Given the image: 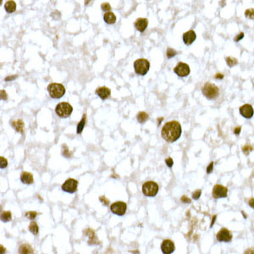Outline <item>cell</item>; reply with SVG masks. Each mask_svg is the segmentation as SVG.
<instances>
[{"label": "cell", "mask_w": 254, "mask_h": 254, "mask_svg": "<svg viewBox=\"0 0 254 254\" xmlns=\"http://www.w3.org/2000/svg\"><path fill=\"white\" fill-rule=\"evenodd\" d=\"M162 137L168 142L177 141L181 135V126L178 121L167 122L161 131Z\"/></svg>", "instance_id": "cell-1"}, {"label": "cell", "mask_w": 254, "mask_h": 254, "mask_svg": "<svg viewBox=\"0 0 254 254\" xmlns=\"http://www.w3.org/2000/svg\"><path fill=\"white\" fill-rule=\"evenodd\" d=\"M203 94L204 95L205 97H207L208 99L210 100H213L215 98H217L219 94V89L216 85H214L213 83L210 82H207L204 84V86H203Z\"/></svg>", "instance_id": "cell-2"}, {"label": "cell", "mask_w": 254, "mask_h": 254, "mask_svg": "<svg viewBox=\"0 0 254 254\" xmlns=\"http://www.w3.org/2000/svg\"><path fill=\"white\" fill-rule=\"evenodd\" d=\"M134 69L137 75L145 76L150 69V63L146 59H138L134 62Z\"/></svg>", "instance_id": "cell-3"}, {"label": "cell", "mask_w": 254, "mask_h": 254, "mask_svg": "<svg viewBox=\"0 0 254 254\" xmlns=\"http://www.w3.org/2000/svg\"><path fill=\"white\" fill-rule=\"evenodd\" d=\"M48 91L53 98H60L65 93V88L59 83H51L48 86Z\"/></svg>", "instance_id": "cell-4"}, {"label": "cell", "mask_w": 254, "mask_h": 254, "mask_svg": "<svg viewBox=\"0 0 254 254\" xmlns=\"http://www.w3.org/2000/svg\"><path fill=\"white\" fill-rule=\"evenodd\" d=\"M73 111V108L68 102H60L55 108L56 114L60 118H67L71 115Z\"/></svg>", "instance_id": "cell-5"}, {"label": "cell", "mask_w": 254, "mask_h": 254, "mask_svg": "<svg viewBox=\"0 0 254 254\" xmlns=\"http://www.w3.org/2000/svg\"><path fill=\"white\" fill-rule=\"evenodd\" d=\"M158 192V186L154 181H147L142 186V192L147 197H155Z\"/></svg>", "instance_id": "cell-6"}, {"label": "cell", "mask_w": 254, "mask_h": 254, "mask_svg": "<svg viewBox=\"0 0 254 254\" xmlns=\"http://www.w3.org/2000/svg\"><path fill=\"white\" fill-rule=\"evenodd\" d=\"M126 203L124 202H116L110 206V210L112 213L119 216H123L126 212Z\"/></svg>", "instance_id": "cell-7"}, {"label": "cell", "mask_w": 254, "mask_h": 254, "mask_svg": "<svg viewBox=\"0 0 254 254\" xmlns=\"http://www.w3.org/2000/svg\"><path fill=\"white\" fill-rule=\"evenodd\" d=\"M174 72H175L178 76L186 77V76H187L188 75L190 74L191 70H190V67H189L187 64L183 63V62H180L175 67Z\"/></svg>", "instance_id": "cell-8"}, {"label": "cell", "mask_w": 254, "mask_h": 254, "mask_svg": "<svg viewBox=\"0 0 254 254\" xmlns=\"http://www.w3.org/2000/svg\"><path fill=\"white\" fill-rule=\"evenodd\" d=\"M78 181L75 179H68L62 185V190L69 193H75L77 190Z\"/></svg>", "instance_id": "cell-9"}, {"label": "cell", "mask_w": 254, "mask_h": 254, "mask_svg": "<svg viewBox=\"0 0 254 254\" xmlns=\"http://www.w3.org/2000/svg\"><path fill=\"white\" fill-rule=\"evenodd\" d=\"M212 194L214 198H226L228 194V189L221 185H216L213 186Z\"/></svg>", "instance_id": "cell-10"}, {"label": "cell", "mask_w": 254, "mask_h": 254, "mask_svg": "<svg viewBox=\"0 0 254 254\" xmlns=\"http://www.w3.org/2000/svg\"><path fill=\"white\" fill-rule=\"evenodd\" d=\"M217 240L218 241L229 242L232 240V234L227 229H221L217 234Z\"/></svg>", "instance_id": "cell-11"}, {"label": "cell", "mask_w": 254, "mask_h": 254, "mask_svg": "<svg viewBox=\"0 0 254 254\" xmlns=\"http://www.w3.org/2000/svg\"><path fill=\"white\" fill-rule=\"evenodd\" d=\"M239 110H240L241 115H242L244 118L250 119V118H252V117L253 116V108L252 105H250V104H244L243 106H241Z\"/></svg>", "instance_id": "cell-12"}, {"label": "cell", "mask_w": 254, "mask_h": 254, "mask_svg": "<svg viewBox=\"0 0 254 254\" xmlns=\"http://www.w3.org/2000/svg\"><path fill=\"white\" fill-rule=\"evenodd\" d=\"M197 38L196 32L193 30H189L183 34V42L186 45H191Z\"/></svg>", "instance_id": "cell-13"}, {"label": "cell", "mask_w": 254, "mask_h": 254, "mask_svg": "<svg viewBox=\"0 0 254 254\" xmlns=\"http://www.w3.org/2000/svg\"><path fill=\"white\" fill-rule=\"evenodd\" d=\"M161 250L164 254L172 253L175 251V244L170 240H164L161 244Z\"/></svg>", "instance_id": "cell-14"}, {"label": "cell", "mask_w": 254, "mask_h": 254, "mask_svg": "<svg viewBox=\"0 0 254 254\" xmlns=\"http://www.w3.org/2000/svg\"><path fill=\"white\" fill-rule=\"evenodd\" d=\"M134 25L137 30H139L140 32H143L147 29V25H148V20L147 18H138L135 21Z\"/></svg>", "instance_id": "cell-15"}, {"label": "cell", "mask_w": 254, "mask_h": 254, "mask_svg": "<svg viewBox=\"0 0 254 254\" xmlns=\"http://www.w3.org/2000/svg\"><path fill=\"white\" fill-rule=\"evenodd\" d=\"M110 93H111V91L109 88H108L106 86H101V87H98L97 88L96 90V94L97 96L99 97L102 100H105L107 99L108 97L110 96Z\"/></svg>", "instance_id": "cell-16"}, {"label": "cell", "mask_w": 254, "mask_h": 254, "mask_svg": "<svg viewBox=\"0 0 254 254\" xmlns=\"http://www.w3.org/2000/svg\"><path fill=\"white\" fill-rule=\"evenodd\" d=\"M20 180L21 182L26 184V185H30L33 183V175L32 174L29 172H23L20 175Z\"/></svg>", "instance_id": "cell-17"}, {"label": "cell", "mask_w": 254, "mask_h": 254, "mask_svg": "<svg viewBox=\"0 0 254 254\" xmlns=\"http://www.w3.org/2000/svg\"><path fill=\"white\" fill-rule=\"evenodd\" d=\"M103 20L107 24L112 25L116 22V16L113 12H106L103 15Z\"/></svg>", "instance_id": "cell-18"}, {"label": "cell", "mask_w": 254, "mask_h": 254, "mask_svg": "<svg viewBox=\"0 0 254 254\" xmlns=\"http://www.w3.org/2000/svg\"><path fill=\"white\" fill-rule=\"evenodd\" d=\"M11 126H12V127H13L17 132L23 133V130H24V122L22 121L21 120H18L12 121L11 122Z\"/></svg>", "instance_id": "cell-19"}, {"label": "cell", "mask_w": 254, "mask_h": 254, "mask_svg": "<svg viewBox=\"0 0 254 254\" xmlns=\"http://www.w3.org/2000/svg\"><path fill=\"white\" fill-rule=\"evenodd\" d=\"M4 9L6 10L7 13H13L16 10V4H15V1L13 0H10L8 2H6L4 4Z\"/></svg>", "instance_id": "cell-20"}, {"label": "cell", "mask_w": 254, "mask_h": 254, "mask_svg": "<svg viewBox=\"0 0 254 254\" xmlns=\"http://www.w3.org/2000/svg\"><path fill=\"white\" fill-rule=\"evenodd\" d=\"M19 253H32L33 249L30 247V245L24 244V245L20 246V249H19Z\"/></svg>", "instance_id": "cell-21"}, {"label": "cell", "mask_w": 254, "mask_h": 254, "mask_svg": "<svg viewBox=\"0 0 254 254\" xmlns=\"http://www.w3.org/2000/svg\"><path fill=\"white\" fill-rule=\"evenodd\" d=\"M137 120L140 122V123H145L148 120V114L145 112H140L137 114Z\"/></svg>", "instance_id": "cell-22"}, {"label": "cell", "mask_w": 254, "mask_h": 254, "mask_svg": "<svg viewBox=\"0 0 254 254\" xmlns=\"http://www.w3.org/2000/svg\"><path fill=\"white\" fill-rule=\"evenodd\" d=\"M225 62H226V64H227V65L229 66V67H233V66L236 65L237 64H238V60H237V59H235V58H233V57H226L225 58Z\"/></svg>", "instance_id": "cell-23"}, {"label": "cell", "mask_w": 254, "mask_h": 254, "mask_svg": "<svg viewBox=\"0 0 254 254\" xmlns=\"http://www.w3.org/2000/svg\"><path fill=\"white\" fill-rule=\"evenodd\" d=\"M85 124H86V114H84V115H83L82 119H81V120L80 121V123L77 125V130H76V132H77L78 134H81V132H82L83 129H84V126H85Z\"/></svg>", "instance_id": "cell-24"}, {"label": "cell", "mask_w": 254, "mask_h": 254, "mask_svg": "<svg viewBox=\"0 0 254 254\" xmlns=\"http://www.w3.org/2000/svg\"><path fill=\"white\" fill-rule=\"evenodd\" d=\"M12 218V215H11V213L10 212H4V213L1 214V220L3 222H9L11 220Z\"/></svg>", "instance_id": "cell-25"}, {"label": "cell", "mask_w": 254, "mask_h": 254, "mask_svg": "<svg viewBox=\"0 0 254 254\" xmlns=\"http://www.w3.org/2000/svg\"><path fill=\"white\" fill-rule=\"evenodd\" d=\"M38 226H37V224L36 222H31L30 224L29 225V230H30L31 233L33 235H37L38 234Z\"/></svg>", "instance_id": "cell-26"}, {"label": "cell", "mask_w": 254, "mask_h": 254, "mask_svg": "<svg viewBox=\"0 0 254 254\" xmlns=\"http://www.w3.org/2000/svg\"><path fill=\"white\" fill-rule=\"evenodd\" d=\"M244 15H245V17H246V18H248V19L254 20V9H248V10H247L245 11Z\"/></svg>", "instance_id": "cell-27"}, {"label": "cell", "mask_w": 254, "mask_h": 254, "mask_svg": "<svg viewBox=\"0 0 254 254\" xmlns=\"http://www.w3.org/2000/svg\"><path fill=\"white\" fill-rule=\"evenodd\" d=\"M176 54H177V52L175 49H173L171 48H168L167 51H166V55H167L168 59H171L173 57H175Z\"/></svg>", "instance_id": "cell-28"}, {"label": "cell", "mask_w": 254, "mask_h": 254, "mask_svg": "<svg viewBox=\"0 0 254 254\" xmlns=\"http://www.w3.org/2000/svg\"><path fill=\"white\" fill-rule=\"evenodd\" d=\"M253 149V147H252V146L249 145V144H247V145H245V146L242 147V152H243L246 155H248L250 152H252Z\"/></svg>", "instance_id": "cell-29"}, {"label": "cell", "mask_w": 254, "mask_h": 254, "mask_svg": "<svg viewBox=\"0 0 254 254\" xmlns=\"http://www.w3.org/2000/svg\"><path fill=\"white\" fill-rule=\"evenodd\" d=\"M101 9L106 13V12H109L110 11L111 6H110V4L108 3H103V4H101Z\"/></svg>", "instance_id": "cell-30"}, {"label": "cell", "mask_w": 254, "mask_h": 254, "mask_svg": "<svg viewBox=\"0 0 254 254\" xmlns=\"http://www.w3.org/2000/svg\"><path fill=\"white\" fill-rule=\"evenodd\" d=\"M7 165H8V161H7V159L4 158V157H0V168H1V169H4V168L7 167Z\"/></svg>", "instance_id": "cell-31"}, {"label": "cell", "mask_w": 254, "mask_h": 254, "mask_svg": "<svg viewBox=\"0 0 254 254\" xmlns=\"http://www.w3.org/2000/svg\"><path fill=\"white\" fill-rule=\"evenodd\" d=\"M36 212H34V211H30V212H27L25 213V217H27V218L29 219H34V218L36 217Z\"/></svg>", "instance_id": "cell-32"}, {"label": "cell", "mask_w": 254, "mask_h": 254, "mask_svg": "<svg viewBox=\"0 0 254 254\" xmlns=\"http://www.w3.org/2000/svg\"><path fill=\"white\" fill-rule=\"evenodd\" d=\"M62 147H63V155H64V157H71V153H70V152H69V149H68L67 146H66V145H63Z\"/></svg>", "instance_id": "cell-33"}, {"label": "cell", "mask_w": 254, "mask_h": 254, "mask_svg": "<svg viewBox=\"0 0 254 254\" xmlns=\"http://www.w3.org/2000/svg\"><path fill=\"white\" fill-rule=\"evenodd\" d=\"M243 38H244V32H240V33H238L237 35L234 37V41H235V42H240L241 40H242Z\"/></svg>", "instance_id": "cell-34"}, {"label": "cell", "mask_w": 254, "mask_h": 254, "mask_svg": "<svg viewBox=\"0 0 254 254\" xmlns=\"http://www.w3.org/2000/svg\"><path fill=\"white\" fill-rule=\"evenodd\" d=\"M201 194H202V191H201V190H197L195 192L192 193L193 199H195V200L199 199V198L201 197Z\"/></svg>", "instance_id": "cell-35"}, {"label": "cell", "mask_w": 254, "mask_h": 254, "mask_svg": "<svg viewBox=\"0 0 254 254\" xmlns=\"http://www.w3.org/2000/svg\"><path fill=\"white\" fill-rule=\"evenodd\" d=\"M165 163L167 164L168 167L171 168L173 166V163H174V162H173V159L171 158V157H168V158L165 159Z\"/></svg>", "instance_id": "cell-36"}, {"label": "cell", "mask_w": 254, "mask_h": 254, "mask_svg": "<svg viewBox=\"0 0 254 254\" xmlns=\"http://www.w3.org/2000/svg\"><path fill=\"white\" fill-rule=\"evenodd\" d=\"M213 162H211L210 163H209V165L208 166V168H207V173H208V174H211V173L213 172Z\"/></svg>", "instance_id": "cell-37"}, {"label": "cell", "mask_w": 254, "mask_h": 254, "mask_svg": "<svg viewBox=\"0 0 254 254\" xmlns=\"http://www.w3.org/2000/svg\"><path fill=\"white\" fill-rule=\"evenodd\" d=\"M180 200H181V202H183V203H191V199H189V198H188L187 197H186V196H182Z\"/></svg>", "instance_id": "cell-38"}, {"label": "cell", "mask_w": 254, "mask_h": 254, "mask_svg": "<svg viewBox=\"0 0 254 254\" xmlns=\"http://www.w3.org/2000/svg\"><path fill=\"white\" fill-rule=\"evenodd\" d=\"M1 98L4 99V100H7V98H8L7 93H6V91H5L4 90H2V91H1Z\"/></svg>", "instance_id": "cell-39"}, {"label": "cell", "mask_w": 254, "mask_h": 254, "mask_svg": "<svg viewBox=\"0 0 254 254\" xmlns=\"http://www.w3.org/2000/svg\"><path fill=\"white\" fill-rule=\"evenodd\" d=\"M17 77V75H15V76H8V77H6L4 79L5 81H14L15 78Z\"/></svg>", "instance_id": "cell-40"}, {"label": "cell", "mask_w": 254, "mask_h": 254, "mask_svg": "<svg viewBox=\"0 0 254 254\" xmlns=\"http://www.w3.org/2000/svg\"><path fill=\"white\" fill-rule=\"evenodd\" d=\"M241 127H236L235 129H234V133L235 134V135H237L238 136L239 134L241 133Z\"/></svg>", "instance_id": "cell-41"}, {"label": "cell", "mask_w": 254, "mask_h": 254, "mask_svg": "<svg viewBox=\"0 0 254 254\" xmlns=\"http://www.w3.org/2000/svg\"><path fill=\"white\" fill-rule=\"evenodd\" d=\"M223 78L224 75L223 74H221V73H218V74L215 75V79H217V80H222Z\"/></svg>", "instance_id": "cell-42"}, {"label": "cell", "mask_w": 254, "mask_h": 254, "mask_svg": "<svg viewBox=\"0 0 254 254\" xmlns=\"http://www.w3.org/2000/svg\"><path fill=\"white\" fill-rule=\"evenodd\" d=\"M100 201H101V202H102V203H103V204H105V205H108V203H109V202H108V199H106V198H104V197H101V198H100Z\"/></svg>", "instance_id": "cell-43"}, {"label": "cell", "mask_w": 254, "mask_h": 254, "mask_svg": "<svg viewBox=\"0 0 254 254\" xmlns=\"http://www.w3.org/2000/svg\"><path fill=\"white\" fill-rule=\"evenodd\" d=\"M248 204H249V206H250L251 208H253V209H254V198H251V199L249 200Z\"/></svg>", "instance_id": "cell-44"}, {"label": "cell", "mask_w": 254, "mask_h": 254, "mask_svg": "<svg viewBox=\"0 0 254 254\" xmlns=\"http://www.w3.org/2000/svg\"><path fill=\"white\" fill-rule=\"evenodd\" d=\"M216 217H217L216 215H214V216H213V219H212V223H211V225H210V227H211V228L213 227V224H214V222H215V219H216Z\"/></svg>", "instance_id": "cell-45"}, {"label": "cell", "mask_w": 254, "mask_h": 254, "mask_svg": "<svg viewBox=\"0 0 254 254\" xmlns=\"http://www.w3.org/2000/svg\"><path fill=\"white\" fill-rule=\"evenodd\" d=\"M91 1V0H86V1H85V5H88V4H89Z\"/></svg>", "instance_id": "cell-46"}, {"label": "cell", "mask_w": 254, "mask_h": 254, "mask_svg": "<svg viewBox=\"0 0 254 254\" xmlns=\"http://www.w3.org/2000/svg\"><path fill=\"white\" fill-rule=\"evenodd\" d=\"M242 214H243L244 218H247V215H246V214H245V213H244V212H242Z\"/></svg>", "instance_id": "cell-47"}]
</instances>
